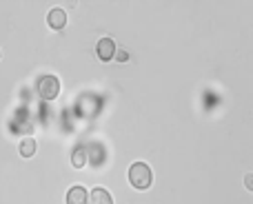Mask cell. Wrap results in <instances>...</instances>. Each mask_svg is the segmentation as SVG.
<instances>
[{
  "label": "cell",
  "instance_id": "obj_1",
  "mask_svg": "<svg viewBox=\"0 0 253 204\" xmlns=\"http://www.w3.org/2000/svg\"><path fill=\"white\" fill-rule=\"evenodd\" d=\"M151 169H149L147 162H133V164L129 166V182L133 189H138V191H147L149 187H151Z\"/></svg>",
  "mask_w": 253,
  "mask_h": 204
},
{
  "label": "cell",
  "instance_id": "obj_2",
  "mask_svg": "<svg viewBox=\"0 0 253 204\" xmlns=\"http://www.w3.org/2000/svg\"><path fill=\"white\" fill-rule=\"evenodd\" d=\"M60 91V80L56 76H42L38 82V96L44 98V100H53Z\"/></svg>",
  "mask_w": 253,
  "mask_h": 204
},
{
  "label": "cell",
  "instance_id": "obj_3",
  "mask_svg": "<svg viewBox=\"0 0 253 204\" xmlns=\"http://www.w3.org/2000/svg\"><path fill=\"white\" fill-rule=\"evenodd\" d=\"M67 204H89V191L83 184H74L67 191Z\"/></svg>",
  "mask_w": 253,
  "mask_h": 204
},
{
  "label": "cell",
  "instance_id": "obj_4",
  "mask_svg": "<svg viewBox=\"0 0 253 204\" xmlns=\"http://www.w3.org/2000/svg\"><path fill=\"white\" fill-rule=\"evenodd\" d=\"M47 22H49V27L51 29H62V27L67 25V13H65V9H51V11L47 13Z\"/></svg>",
  "mask_w": 253,
  "mask_h": 204
},
{
  "label": "cell",
  "instance_id": "obj_5",
  "mask_svg": "<svg viewBox=\"0 0 253 204\" xmlns=\"http://www.w3.org/2000/svg\"><path fill=\"white\" fill-rule=\"evenodd\" d=\"M114 53H116V42L111 38H102L100 42H98V58L100 60H111L114 58Z\"/></svg>",
  "mask_w": 253,
  "mask_h": 204
},
{
  "label": "cell",
  "instance_id": "obj_6",
  "mask_svg": "<svg viewBox=\"0 0 253 204\" xmlns=\"http://www.w3.org/2000/svg\"><path fill=\"white\" fill-rule=\"evenodd\" d=\"M89 204H114V198H111V193L107 189L96 187L91 191V196H89Z\"/></svg>",
  "mask_w": 253,
  "mask_h": 204
},
{
  "label": "cell",
  "instance_id": "obj_7",
  "mask_svg": "<svg viewBox=\"0 0 253 204\" xmlns=\"http://www.w3.org/2000/svg\"><path fill=\"white\" fill-rule=\"evenodd\" d=\"M18 149H20V156L22 158H31V156H34V151H36V140L34 138H25Z\"/></svg>",
  "mask_w": 253,
  "mask_h": 204
},
{
  "label": "cell",
  "instance_id": "obj_8",
  "mask_svg": "<svg viewBox=\"0 0 253 204\" xmlns=\"http://www.w3.org/2000/svg\"><path fill=\"white\" fill-rule=\"evenodd\" d=\"M71 160H74V166H78V169H83V166H84V162H87V151H84L83 147H80V149H76V151H74V158H71Z\"/></svg>",
  "mask_w": 253,
  "mask_h": 204
},
{
  "label": "cell",
  "instance_id": "obj_9",
  "mask_svg": "<svg viewBox=\"0 0 253 204\" xmlns=\"http://www.w3.org/2000/svg\"><path fill=\"white\" fill-rule=\"evenodd\" d=\"M247 184H249V189H253V178H247Z\"/></svg>",
  "mask_w": 253,
  "mask_h": 204
}]
</instances>
